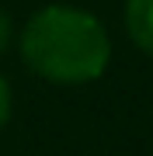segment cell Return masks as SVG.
Wrapping results in <instances>:
<instances>
[{"label":"cell","instance_id":"obj_4","mask_svg":"<svg viewBox=\"0 0 153 156\" xmlns=\"http://www.w3.org/2000/svg\"><path fill=\"white\" fill-rule=\"evenodd\" d=\"M11 35H14V24H11V17L0 11V52H4L7 45H11Z\"/></svg>","mask_w":153,"mask_h":156},{"label":"cell","instance_id":"obj_2","mask_svg":"<svg viewBox=\"0 0 153 156\" xmlns=\"http://www.w3.org/2000/svg\"><path fill=\"white\" fill-rule=\"evenodd\" d=\"M125 31L153 59V0H125Z\"/></svg>","mask_w":153,"mask_h":156},{"label":"cell","instance_id":"obj_3","mask_svg":"<svg viewBox=\"0 0 153 156\" xmlns=\"http://www.w3.org/2000/svg\"><path fill=\"white\" fill-rule=\"evenodd\" d=\"M7 118H11V87H7V80L0 76V128L7 125Z\"/></svg>","mask_w":153,"mask_h":156},{"label":"cell","instance_id":"obj_1","mask_svg":"<svg viewBox=\"0 0 153 156\" xmlns=\"http://www.w3.org/2000/svg\"><path fill=\"white\" fill-rule=\"evenodd\" d=\"M21 59L52 83H91L108 69L111 38L94 14L66 4H49L24 24Z\"/></svg>","mask_w":153,"mask_h":156}]
</instances>
